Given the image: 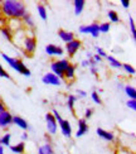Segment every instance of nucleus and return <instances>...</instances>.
<instances>
[{
    "mask_svg": "<svg viewBox=\"0 0 136 154\" xmlns=\"http://www.w3.org/2000/svg\"><path fill=\"white\" fill-rule=\"evenodd\" d=\"M0 9L5 18L9 19H22L27 13V8L22 2L17 0H5L0 2Z\"/></svg>",
    "mask_w": 136,
    "mask_h": 154,
    "instance_id": "nucleus-1",
    "label": "nucleus"
},
{
    "mask_svg": "<svg viewBox=\"0 0 136 154\" xmlns=\"http://www.w3.org/2000/svg\"><path fill=\"white\" fill-rule=\"evenodd\" d=\"M2 57H3V60L8 63V65L13 68V69H15L17 72H19L20 75L25 76V77H30L32 76V72H30V69L25 66V63L22 61V60H18V58H13V57H9L8 54H5V53H2Z\"/></svg>",
    "mask_w": 136,
    "mask_h": 154,
    "instance_id": "nucleus-2",
    "label": "nucleus"
},
{
    "mask_svg": "<svg viewBox=\"0 0 136 154\" xmlns=\"http://www.w3.org/2000/svg\"><path fill=\"white\" fill-rule=\"evenodd\" d=\"M78 30L81 34H91L93 38H98V35H100L98 23H92L89 25H81Z\"/></svg>",
    "mask_w": 136,
    "mask_h": 154,
    "instance_id": "nucleus-3",
    "label": "nucleus"
},
{
    "mask_svg": "<svg viewBox=\"0 0 136 154\" xmlns=\"http://www.w3.org/2000/svg\"><path fill=\"white\" fill-rule=\"evenodd\" d=\"M23 47L25 49V52H27L28 54H32L35 52L37 49V39L33 37V35H28L24 38V42H23Z\"/></svg>",
    "mask_w": 136,
    "mask_h": 154,
    "instance_id": "nucleus-4",
    "label": "nucleus"
},
{
    "mask_svg": "<svg viewBox=\"0 0 136 154\" xmlns=\"http://www.w3.org/2000/svg\"><path fill=\"white\" fill-rule=\"evenodd\" d=\"M45 123H47V130L49 134H52V135H54V134L57 133L58 130V124L57 121L53 116V114L52 112H47L45 114Z\"/></svg>",
    "mask_w": 136,
    "mask_h": 154,
    "instance_id": "nucleus-5",
    "label": "nucleus"
},
{
    "mask_svg": "<svg viewBox=\"0 0 136 154\" xmlns=\"http://www.w3.org/2000/svg\"><path fill=\"white\" fill-rule=\"evenodd\" d=\"M42 81H43L44 85H47V86H61L62 85V80H59L56 75H53L52 72L45 73L42 77Z\"/></svg>",
    "mask_w": 136,
    "mask_h": 154,
    "instance_id": "nucleus-6",
    "label": "nucleus"
},
{
    "mask_svg": "<svg viewBox=\"0 0 136 154\" xmlns=\"http://www.w3.org/2000/svg\"><path fill=\"white\" fill-rule=\"evenodd\" d=\"M82 47V42L78 41V39H73L69 43L66 44V51L67 53L69 56V58H72V57H74V54L78 52V49Z\"/></svg>",
    "mask_w": 136,
    "mask_h": 154,
    "instance_id": "nucleus-7",
    "label": "nucleus"
},
{
    "mask_svg": "<svg viewBox=\"0 0 136 154\" xmlns=\"http://www.w3.org/2000/svg\"><path fill=\"white\" fill-rule=\"evenodd\" d=\"M59 128H61V131L62 134L66 138H71V135H72V126H71V123L69 120H66V119H62L59 123Z\"/></svg>",
    "mask_w": 136,
    "mask_h": 154,
    "instance_id": "nucleus-8",
    "label": "nucleus"
},
{
    "mask_svg": "<svg viewBox=\"0 0 136 154\" xmlns=\"http://www.w3.org/2000/svg\"><path fill=\"white\" fill-rule=\"evenodd\" d=\"M77 125H78V129H77V133H76V138H81L82 135L88 131V124H87V120L86 119H80L77 121Z\"/></svg>",
    "mask_w": 136,
    "mask_h": 154,
    "instance_id": "nucleus-9",
    "label": "nucleus"
},
{
    "mask_svg": "<svg viewBox=\"0 0 136 154\" xmlns=\"http://www.w3.org/2000/svg\"><path fill=\"white\" fill-rule=\"evenodd\" d=\"M13 124V115L9 111L0 112V128H6Z\"/></svg>",
    "mask_w": 136,
    "mask_h": 154,
    "instance_id": "nucleus-10",
    "label": "nucleus"
},
{
    "mask_svg": "<svg viewBox=\"0 0 136 154\" xmlns=\"http://www.w3.org/2000/svg\"><path fill=\"white\" fill-rule=\"evenodd\" d=\"M63 48L59 47V46H56V44H48L47 47H45V53L48 56H62L63 54Z\"/></svg>",
    "mask_w": 136,
    "mask_h": 154,
    "instance_id": "nucleus-11",
    "label": "nucleus"
},
{
    "mask_svg": "<svg viewBox=\"0 0 136 154\" xmlns=\"http://www.w3.org/2000/svg\"><path fill=\"white\" fill-rule=\"evenodd\" d=\"M50 69H52V73L56 75L59 80H63L64 79V71L62 69V67L59 66L58 61H53L50 63Z\"/></svg>",
    "mask_w": 136,
    "mask_h": 154,
    "instance_id": "nucleus-12",
    "label": "nucleus"
},
{
    "mask_svg": "<svg viewBox=\"0 0 136 154\" xmlns=\"http://www.w3.org/2000/svg\"><path fill=\"white\" fill-rule=\"evenodd\" d=\"M58 37H59L61 41H63L66 44L74 39V34L72 33V32L66 30V29H59V30H58Z\"/></svg>",
    "mask_w": 136,
    "mask_h": 154,
    "instance_id": "nucleus-13",
    "label": "nucleus"
},
{
    "mask_svg": "<svg viewBox=\"0 0 136 154\" xmlns=\"http://www.w3.org/2000/svg\"><path fill=\"white\" fill-rule=\"evenodd\" d=\"M96 133H97V135H98L100 138H102L103 140H107V142H113V140H115L113 133L107 131V130H105V129H102V128H97Z\"/></svg>",
    "mask_w": 136,
    "mask_h": 154,
    "instance_id": "nucleus-14",
    "label": "nucleus"
},
{
    "mask_svg": "<svg viewBox=\"0 0 136 154\" xmlns=\"http://www.w3.org/2000/svg\"><path fill=\"white\" fill-rule=\"evenodd\" d=\"M13 124H15L18 128H20L22 130H28V129H29L28 121L25 120L24 118L19 116V115H15V116H13Z\"/></svg>",
    "mask_w": 136,
    "mask_h": 154,
    "instance_id": "nucleus-15",
    "label": "nucleus"
},
{
    "mask_svg": "<svg viewBox=\"0 0 136 154\" xmlns=\"http://www.w3.org/2000/svg\"><path fill=\"white\" fill-rule=\"evenodd\" d=\"M73 5H74V14L76 15H81L83 9H85L86 2H85V0H74Z\"/></svg>",
    "mask_w": 136,
    "mask_h": 154,
    "instance_id": "nucleus-16",
    "label": "nucleus"
},
{
    "mask_svg": "<svg viewBox=\"0 0 136 154\" xmlns=\"http://www.w3.org/2000/svg\"><path fill=\"white\" fill-rule=\"evenodd\" d=\"M74 75H76V67L69 63V66L66 68V71H64V79L72 81V80H74Z\"/></svg>",
    "mask_w": 136,
    "mask_h": 154,
    "instance_id": "nucleus-17",
    "label": "nucleus"
},
{
    "mask_svg": "<svg viewBox=\"0 0 136 154\" xmlns=\"http://www.w3.org/2000/svg\"><path fill=\"white\" fill-rule=\"evenodd\" d=\"M9 148L11 150V153H14V154H23L25 152V144L23 142H20V143H18V144L10 145Z\"/></svg>",
    "mask_w": 136,
    "mask_h": 154,
    "instance_id": "nucleus-18",
    "label": "nucleus"
},
{
    "mask_svg": "<svg viewBox=\"0 0 136 154\" xmlns=\"http://www.w3.org/2000/svg\"><path fill=\"white\" fill-rule=\"evenodd\" d=\"M106 60L110 63V67H112V68H122V63L117 58H116V57H113V56H106Z\"/></svg>",
    "mask_w": 136,
    "mask_h": 154,
    "instance_id": "nucleus-19",
    "label": "nucleus"
},
{
    "mask_svg": "<svg viewBox=\"0 0 136 154\" xmlns=\"http://www.w3.org/2000/svg\"><path fill=\"white\" fill-rule=\"evenodd\" d=\"M124 90H125V94L127 95L128 100H136V90H135L134 86L126 85V86L124 87Z\"/></svg>",
    "mask_w": 136,
    "mask_h": 154,
    "instance_id": "nucleus-20",
    "label": "nucleus"
},
{
    "mask_svg": "<svg viewBox=\"0 0 136 154\" xmlns=\"http://www.w3.org/2000/svg\"><path fill=\"white\" fill-rule=\"evenodd\" d=\"M37 10H38V14H39L42 20H47L48 18V11H47V8L43 5V4H38L37 5Z\"/></svg>",
    "mask_w": 136,
    "mask_h": 154,
    "instance_id": "nucleus-21",
    "label": "nucleus"
},
{
    "mask_svg": "<svg viewBox=\"0 0 136 154\" xmlns=\"http://www.w3.org/2000/svg\"><path fill=\"white\" fill-rule=\"evenodd\" d=\"M2 34H3V37L5 38V39L9 41V42H11L13 39H14L13 32H11V29H9V27H3L2 28Z\"/></svg>",
    "mask_w": 136,
    "mask_h": 154,
    "instance_id": "nucleus-22",
    "label": "nucleus"
},
{
    "mask_svg": "<svg viewBox=\"0 0 136 154\" xmlns=\"http://www.w3.org/2000/svg\"><path fill=\"white\" fill-rule=\"evenodd\" d=\"M0 145L2 146H10L11 145V134L6 133L3 135V138L0 139Z\"/></svg>",
    "mask_w": 136,
    "mask_h": 154,
    "instance_id": "nucleus-23",
    "label": "nucleus"
},
{
    "mask_svg": "<svg viewBox=\"0 0 136 154\" xmlns=\"http://www.w3.org/2000/svg\"><path fill=\"white\" fill-rule=\"evenodd\" d=\"M38 154H56V153H54V150H53V148H52L50 144H44L39 148Z\"/></svg>",
    "mask_w": 136,
    "mask_h": 154,
    "instance_id": "nucleus-24",
    "label": "nucleus"
},
{
    "mask_svg": "<svg viewBox=\"0 0 136 154\" xmlns=\"http://www.w3.org/2000/svg\"><path fill=\"white\" fill-rule=\"evenodd\" d=\"M78 97H76L74 95H69L68 96V100H67V106L69 109V111L71 112H74V104H76V101Z\"/></svg>",
    "mask_w": 136,
    "mask_h": 154,
    "instance_id": "nucleus-25",
    "label": "nucleus"
},
{
    "mask_svg": "<svg viewBox=\"0 0 136 154\" xmlns=\"http://www.w3.org/2000/svg\"><path fill=\"white\" fill-rule=\"evenodd\" d=\"M22 19H23L24 23L27 24L29 28H34V20H33V18H32V15L29 14V13H25Z\"/></svg>",
    "mask_w": 136,
    "mask_h": 154,
    "instance_id": "nucleus-26",
    "label": "nucleus"
},
{
    "mask_svg": "<svg viewBox=\"0 0 136 154\" xmlns=\"http://www.w3.org/2000/svg\"><path fill=\"white\" fill-rule=\"evenodd\" d=\"M107 15H108V18H110V22H112V23H119V22H120V17H119V14H117V11H115V10H108Z\"/></svg>",
    "mask_w": 136,
    "mask_h": 154,
    "instance_id": "nucleus-27",
    "label": "nucleus"
},
{
    "mask_svg": "<svg viewBox=\"0 0 136 154\" xmlns=\"http://www.w3.org/2000/svg\"><path fill=\"white\" fill-rule=\"evenodd\" d=\"M128 23H130V30H131V37L132 39L136 41V30H135V20L132 15H128Z\"/></svg>",
    "mask_w": 136,
    "mask_h": 154,
    "instance_id": "nucleus-28",
    "label": "nucleus"
},
{
    "mask_svg": "<svg viewBox=\"0 0 136 154\" xmlns=\"http://www.w3.org/2000/svg\"><path fill=\"white\" fill-rule=\"evenodd\" d=\"M98 29H100V33H108L110 29H111V24L110 23H101L98 24Z\"/></svg>",
    "mask_w": 136,
    "mask_h": 154,
    "instance_id": "nucleus-29",
    "label": "nucleus"
},
{
    "mask_svg": "<svg viewBox=\"0 0 136 154\" xmlns=\"http://www.w3.org/2000/svg\"><path fill=\"white\" fill-rule=\"evenodd\" d=\"M91 99H92V101L95 102L96 105H102V100L100 97V94L97 91H93L92 94H91Z\"/></svg>",
    "mask_w": 136,
    "mask_h": 154,
    "instance_id": "nucleus-30",
    "label": "nucleus"
},
{
    "mask_svg": "<svg viewBox=\"0 0 136 154\" xmlns=\"http://www.w3.org/2000/svg\"><path fill=\"white\" fill-rule=\"evenodd\" d=\"M122 68L125 69V71L128 73V75H131V76H134L135 75V68H134V66H131V65H128V63H122Z\"/></svg>",
    "mask_w": 136,
    "mask_h": 154,
    "instance_id": "nucleus-31",
    "label": "nucleus"
},
{
    "mask_svg": "<svg viewBox=\"0 0 136 154\" xmlns=\"http://www.w3.org/2000/svg\"><path fill=\"white\" fill-rule=\"evenodd\" d=\"M58 63H59V66L62 67L63 71H66V68L69 66V61L66 60V58H62V60H58Z\"/></svg>",
    "mask_w": 136,
    "mask_h": 154,
    "instance_id": "nucleus-32",
    "label": "nucleus"
},
{
    "mask_svg": "<svg viewBox=\"0 0 136 154\" xmlns=\"http://www.w3.org/2000/svg\"><path fill=\"white\" fill-rule=\"evenodd\" d=\"M126 106L128 109H131L132 111H135L136 110V100H127L126 101Z\"/></svg>",
    "mask_w": 136,
    "mask_h": 154,
    "instance_id": "nucleus-33",
    "label": "nucleus"
},
{
    "mask_svg": "<svg viewBox=\"0 0 136 154\" xmlns=\"http://www.w3.org/2000/svg\"><path fill=\"white\" fill-rule=\"evenodd\" d=\"M0 77H3V79H10L9 73L4 69V67L2 66V63H0Z\"/></svg>",
    "mask_w": 136,
    "mask_h": 154,
    "instance_id": "nucleus-34",
    "label": "nucleus"
},
{
    "mask_svg": "<svg viewBox=\"0 0 136 154\" xmlns=\"http://www.w3.org/2000/svg\"><path fill=\"white\" fill-rule=\"evenodd\" d=\"M96 54L97 56H100L101 57V58H102V57H106L107 56V53L105 52V49H103V48H101V47H96Z\"/></svg>",
    "mask_w": 136,
    "mask_h": 154,
    "instance_id": "nucleus-35",
    "label": "nucleus"
},
{
    "mask_svg": "<svg viewBox=\"0 0 136 154\" xmlns=\"http://www.w3.org/2000/svg\"><path fill=\"white\" fill-rule=\"evenodd\" d=\"M92 114H93V110H92V109H87V110L85 111V118H83V119H89L91 116H92Z\"/></svg>",
    "mask_w": 136,
    "mask_h": 154,
    "instance_id": "nucleus-36",
    "label": "nucleus"
},
{
    "mask_svg": "<svg viewBox=\"0 0 136 154\" xmlns=\"http://www.w3.org/2000/svg\"><path fill=\"white\" fill-rule=\"evenodd\" d=\"M121 5L124 6L125 9H127V8H130V2H128V0H121Z\"/></svg>",
    "mask_w": 136,
    "mask_h": 154,
    "instance_id": "nucleus-37",
    "label": "nucleus"
},
{
    "mask_svg": "<svg viewBox=\"0 0 136 154\" xmlns=\"http://www.w3.org/2000/svg\"><path fill=\"white\" fill-rule=\"evenodd\" d=\"M89 72L96 76L97 73H98V68H97L96 66H92V67H89Z\"/></svg>",
    "mask_w": 136,
    "mask_h": 154,
    "instance_id": "nucleus-38",
    "label": "nucleus"
},
{
    "mask_svg": "<svg viewBox=\"0 0 136 154\" xmlns=\"http://www.w3.org/2000/svg\"><path fill=\"white\" fill-rule=\"evenodd\" d=\"M77 95H78V96H81V97H86V96H87V92L86 91H83V90H77Z\"/></svg>",
    "mask_w": 136,
    "mask_h": 154,
    "instance_id": "nucleus-39",
    "label": "nucleus"
},
{
    "mask_svg": "<svg viewBox=\"0 0 136 154\" xmlns=\"http://www.w3.org/2000/svg\"><path fill=\"white\" fill-rule=\"evenodd\" d=\"M92 60H93L96 63H98V62H101V61H102L101 57H100V56H97V54H93V56H92Z\"/></svg>",
    "mask_w": 136,
    "mask_h": 154,
    "instance_id": "nucleus-40",
    "label": "nucleus"
},
{
    "mask_svg": "<svg viewBox=\"0 0 136 154\" xmlns=\"http://www.w3.org/2000/svg\"><path fill=\"white\" fill-rule=\"evenodd\" d=\"M4 111H6V107L4 105V102L0 101V112H4Z\"/></svg>",
    "mask_w": 136,
    "mask_h": 154,
    "instance_id": "nucleus-41",
    "label": "nucleus"
},
{
    "mask_svg": "<svg viewBox=\"0 0 136 154\" xmlns=\"http://www.w3.org/2000/svg\"><path fill=\"white\" fill-rule=\"evenodd\" d=\"M81 66H82V67H89V62H88L87 60H83V61L81 62Z\"/></svg>",
    "mask_w": 136,
    "mask_h": 154,
    "instance_id": "nucleus-42",
    "label": "nucleus"
},
{
    "mask_svg": "<svg viewBox=\"0 0 136 154\" xmlns=\"http://www.w3.org/2000/svg\"><path fill=\"white\" fill-rule=\"evenodd\" d=\"M29 138V135H28V133H23V135H22V139L23 140H27Z\"/></svg>",
    "mask_w": 136,
    "mask_h": 154,
    "instance_id": "nucleus-43",
    "label": "nucleus"
},
{
    "mask_svg": "<svg viewBox=\"0 0 136 154\" xmlns=\"http://www.w3.org/2000/svg\"><path fill=\"white\" fill-rule=\"evenodd\" d=\"M92 56H93L92 53H89V52H87V53H86V57H87V61H89L91 58H92Z\"/></svg>",
    "mask_w": 136,
    "mask_h": 154,
    "instance_id": "nucleus-44",
    "label": "nucleus"
},
{
    "mask_svg": "<svg viewBox=\"0 0 136 154\" xmlns=\"http://www.w3.org/2000/svg\"><path fill=\"white\" fill-rule=\"evenodd\" d=\"M3 17H4V15H0V24H4V23H5V19H4Z\"/></svg>",
    "mask_w": 136,
    "mask_h": 154,
    "instance_id": "nucleus-45",
    "label": "nucleus"
},
{
    "mask_svg": "<svg viewBox=\"0 0 136 154\" xmlns=\"http://www.w3.org/2000/svg\"><path fill=\"white\" fill-rule=\"evenodd\" d=\"M0 154H5L4 153V146H2V145H0Z\"/></svg>",
    "mask_w": 136,
    "mask_h": 154,
    "instance_id": "nucleus-46",
    "label": "nucleus"
}]
</instances>
